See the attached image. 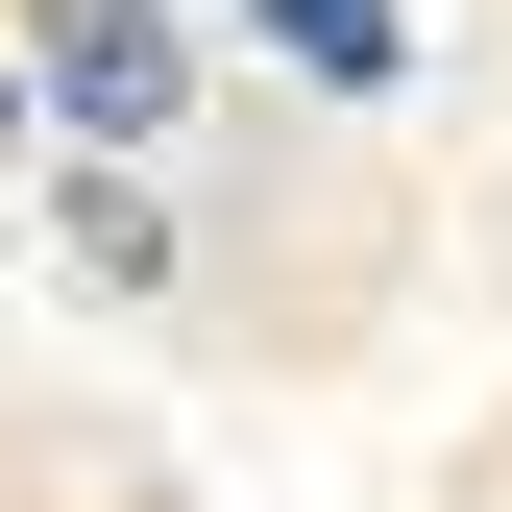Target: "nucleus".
I'll list each match as a JSON object with an SVG mask.
<instances>
[{"label": "nucleus", "instance_id": "1", "mask_svg": "<svg viewBox=\"0 0 512 512\" xmlns=\"http://www.w3.org/2000/svg\"><path fill=\"white\" fill-rule=\"evenodd\" d=\"M25 74L74 98V122H122V147H147V122L196 98V49H171V0H49V25H25Z\"/></svg>", "mask_w": 512, "mask_h": 512}, {"label": "nucleus", "instance_id": "2", "mask_svg": "<svg viewBox=\"0 0 512 512\" xmlns=\"http://www.w3.org/2000/svg\"><path fill=\"white\" fill-rule=\"evenodd\" d=\"M269 49H317V74H342V98H366V74H391V49H415V25H391V0H269Z\"/></svg>", "mask_w": 512, "mask_h": 512}, {"label": "nucleus", "instance_id": "3", "mask_svg": "<svg viewBox=\"0 0 512 512\" xmlns=\"http://www.w3.org/2000/svg\"><path fill=\"white\" fill-rule=\"evenodd\" d=\"M0 98H25V49H0Z\"/></svg>", "mask_w": 512, "mask_h": 512}]
</instances>
